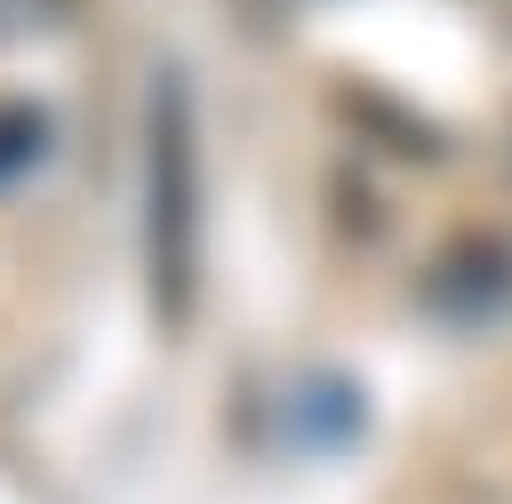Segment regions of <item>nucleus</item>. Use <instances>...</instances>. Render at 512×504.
I'll use <instances>...</instances> for the list:
<instances>
[{
  "label": "nucleus",
  "instance_id": "obj_4",
  "mask_svg": "<svg viewBox=\"0 0 512 504\" xmlns=\"http://www.w3.org/2000/svg\"><path fill=\"white\" fill-rule=\"evenodd\" d=\"M72 0H0V40L8 32H32V24H56Z\"/></svg>",
  "mask_w": 512,
  "mask_h": 504
},
{
  "label": "nucleus",
  "instance_id": "obj_3",
  "mask_svg": "<svg viewBox=\"0 0 512 504\" xmlns=\"http://www.w3.org/2000/svg\"><path fill=\"white\" fill-rule=\"evenodd\" d=\"M40 144H48L40 112H32V104H0V184H16V176L40 160Z\"/></svg>",
  "mask_w": 512,
  "mask_h": 504
},
{
  "label": "nucleus",
  "instance_id": "obj_2",
  "mask_svg": "<svg viewBox=\"0 0 512 504\" xmlns=\"http://www.w3.org/2000/svg\"><path fill=\"white\" fill-rule=\"evenodd\" d=\"M440 304L448 312H464V320H480V312H496L504 296H512V256L496 248V240H472V248H456L448 264H440Z\"/></svg>",
  "mask_w": 512,
  "mask_h": 504
},
{
  "label": "nucleus",
  "instance_id": "obj_1",
  "mask_svg": "<svg viewBox=\"0 0 512 504\" xmlns=\"http://www.w3.org/2000/svg\"><path fill=\"white\" fill-rule=\"evenodd\" d=\"M152 304L168 328L192 312V272H200V160H192V112L184 88L160 80L152 96Z\"/></svg>",
  "mask_w": 512,
  "mask_h": 504
}]
</instances>
